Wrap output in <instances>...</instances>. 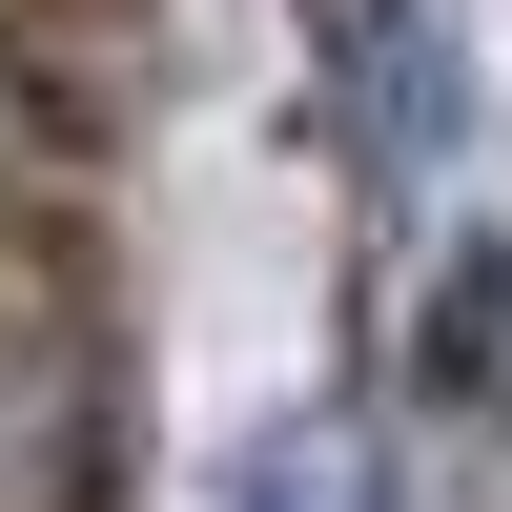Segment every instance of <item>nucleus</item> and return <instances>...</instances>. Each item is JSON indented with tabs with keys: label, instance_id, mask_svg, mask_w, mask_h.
<instances>
[{
	"label": "nucleus",
	"instance_id": "nucleus-2",
	"mask_svg": "<svg viewBox=\"0 0 512 512\" xmlns=\"http://www.w3.org/2000/svg\"><path fill=\"white\" fill-rule=\"evenodd\" d=\"M205 512H390V492H369V431H349V410H287V431L226 451V492H205Z\"/></svg>",
	"mask_w": 512,
	"mask_h": 512
},
{
	"label": "nucleus",
	"instance_id": "nucleus-1",
	"mask_svg": "<svg viewBox=\"0 0 512 512\" xmlns=\"http://www.w3.org/2000/svg\"><path fill=\"white\" fill-rule=\"evenodd\" d=\"M328 41H349V123H369V164H451V123H472L451 0H328Z\"/></svg>",
	"mask_w": 512,
	"mask_h": 512
}]
</instances>
